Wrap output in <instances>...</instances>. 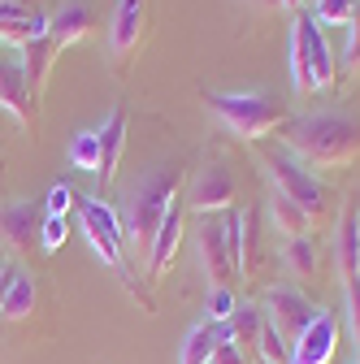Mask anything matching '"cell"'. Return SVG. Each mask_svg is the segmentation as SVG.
Segmentation results:
<instances>
[{
  "instance_id": "9a60e30c",
  "label": "cell",
  "mask_w": 360,
  "mask_h": 364,
  "mask_svg": "<svg viewBox=\"0 0 360 364\" xmlns=\"http://www.w3.org/2000/svg\"><path fill=\"white\" fill-rule=\"evenodd\" d=\"M57 53H61V48H57L48 35L22 43V78H26V91H31V105H35V109H39V100H43V87H48V74H53Z\"/></svg>"
},
{
  "instance_id": "d4e9b609",
  "label": "cell",
  "mask_w": 360,
  "mask_h": 364,
  "mask_svg": "<svg viewBox=\"0 0 360 364\" xmlns=\"http://www.w3.org/2000/svg\"><path fill=\"white\" fill-rule=\"evenodd\" d=\"M339 70L343 74H360V5H356V14L347 22V48H343V65Z\"/></svg>"
},
{
  "instance_id": "4fadbf2b",
  "label": "cell",
  "mask_w": 360,
  "mask_h": 364,
  "mask_svg": "<svg viewBox=\"0 0 360 364\" xmlns=\"http://www.w3.org/2000/svg\"><path fill=\"white\" fill-rule=\"evenodd\" d=\"M183 225H187V200H183V191H178V196L169 200L165 217H161L157 239H152V252H148V264H144V269H148V278H161V273L169 269L178 243H183Z\"/></svg>"
},
{
  "instance_id": "ba28073f",
  "label": "cell",
  "mask_w": 360,
  "mask_h": 364,
  "mask_svg": "<svg viewBox=\"0 0 360 364\" xmlns=\"http://www.w3.org/2000/svg\"><path fill=\"white\" fill-rule=\"evenodd\" d=\"M260 312H265V321L278 330V338H282L287 347H295V338L312 326V316H317L312 299H308L300 287H287V282L269 287V291L260 295Z\"/></svg>"
},
{
  "instance_id": "8992f818",
  "label": "cell",
  "mask_w": 360,
  "mask_h": 364,
  "mask_svg": "<svg viewBox=\"0 0 360 364\" xmlns=\"http://www.w3.org/2000/svg\"><path fill=\"white\" fill-rule=\"evenodd\" d=\"M260 165H265L269 182H274V191H282L287 200H295V204L308 213L312 225H317V221L330 213V204H334L330 187H326L317 173H308V165H300L282 144H278V148H274V144H265V148H260Z\"/></svg>"
},
{
  "instance_id": "52a82bcc",
  "label": "cell",
  "mask_w": 360,
  "mask_h": 364,
  "mask_svg": "<svg viewBox=\"0 0 360 364\" xmlns=\"http://www.w3.org/2000/svg\"><path fill=\"white\" fill-rule=\"evenodd\" d=\"M183 200H187V213H200V217L231 213L235 200H239V182H235L231 165L226 161H204L191 173V182L183 187Z\"/></svg>"
},
{
  "instance_id": "e0dca14e",
  "label": "cell",
  "mask_w": 360,
  "mask_h": 364,
  "mask_svg": "<svg viewBox=\"0 0 360 364\" xmlns=\"http://www.w3.org/2000/svg\"><path fill=\"white\" fill-rule=\"evenodd\" d=\"M231 338V330H226V321H204L200 326H191L187 330V338H183V347H178V364H208L213 360V351Z\"/></svg>"
},
{
  "instance_id": "30bf717a",
  "label": "cell",
  "mask_w": 360,
  "mask_h": 364,
  "mask_svg": "<svg viewBox=\"0 0 360 364\" xmlns=\"http://www.w3.org/2000/svg\"><path fill=\"white\" fill-rule=\"evenodd\" d=\"M148 22H152V0H117L109 18V53L117 65H126L139 53V43L148 39Z\"/></svg>"
},
{
  "instance_id": "f1b7e54d",
  "label": "cell",
  "mask_w": 360,
  "mask_h": 364,
  "mask_svg": "<svg viewBox=\"0 0 360 364\" xmlns=\"http://www.w3.org/2000/svg\"><path fill=\"white\" fill-rule=\"evenodd\" d=\"M208 364H252V360H248V355H243L231 338H226V343H221V347L213 351V360H208Z\"/></svg>"
},
{
  "instance_id": "1f68e13d",
  "label": "cell",
  "mask_w": 360,
  "mask_h": 364,
  "mask_svg": "<svg viewBox=\"0 0 360 364\" xmlns=\"http://www.w3.org/2000/svg\"><path fill=\"white\" fill-rule=\"evenodd\" d=\"M304 5V0H282V9H300Z\"/></svg>"
},
{
  "instance_id": "7402d4cb",
  "label": "cell",
  "mask_w": 360,
  "mask_h": 364,
  "mask_svg": "<svg viewBox=\"0 0 360 364\" xmlns=\"http://www.w3.org/2000/svg\"><path fill=\"white\" fill-rule=\"evenodd\" d=\"M35 312V282L26 278V273H18L9 295H5V308H0V316H9V321H22V316Z\"/></svg>"
},
{
  "instance_id": "9c48e42d",
  "label": "cell",
  "mask_w": 360,
  "mask_h": 364,
  "mask_svg": "<svg viewBox=\"0 0 360 364\" xmlns=\"http://www.w3.org/2000/svg\"><path fill=\"white\" fill-rule=\"evenodd\" d=\"M196 252H200V269L208 278V291L213 287H235L239 278V264H235V239L226 230V213H221L217 221H200L196 230Z\"/></svg>"
},
{
  "instance_id": "5b68a950",
  "label": "cell",
  "mask_w": 360,
  "mask_h": 364,
  "mask_svg": "<svg viewBox=\"0 0 360 364\" xmlns=\"http://www.w3.org/2000/svg\"><path fill=\"white\" fill-rule=\"evenodd\" d=\"M291 82H295L300 96H308V91H330L339 82V65H334V53H330L326 26L308 9H295V22H291Z\"/></svg>"
},
{
  "instance_id": "d590c367",
  "label": "cell",
  "mask_w": 360,
  "mask_h": 364,
  "mask_svg": "<svg viewBox=\"0 0 360 364\" xmlns=\"http://www.w3.org/2000/svg\"><path fill=\"white\" fill-rule=\"evenodd\" d=\"M0 264H5V260H0Z\"/></svg>"
},
{
  "instance_id": "8fae6325",
  "label": "cell",
  "mask_w": 360,
  "mask_h": 364,
  "mask_svg": "<svg viewBox=\"0 0 360 364\" xmlns=\"http://www.w3.org/2000/svg\"><path fill=\"white\" fill-rule=\"evenodd\" d=\"M43 204L39 200H9L0 204V247L5 252H31L39 243V225H43Z\"/></svg>"
},
{
  "instance_id": "e575fe53",
  "label": "cell",
  "mask_w": 360,
  "mask_h": 364,
  "mask_svg": "<svg viewBox=\"0 0 360 364\" xmlns=\"http://www.w3.org/2000/svg\"><path fill=\"white\" fill-rule=\"evenodd\" d=\"M0 57H5V53H0Z\"/></svg>"
},
{
  "instance_id": "4dcf8cb0",
  "label": "cell",
  "mask_w": 360,
  "mask_h": 364,
  "mask_svg": "<svg viewBox=\"0 0 360 364\" xmlns=\"http://www.w3.org/2000/svg\"><path fill=\"white\" fill-rule=\"evenodd\" d=\"M252 9H282V0H248Z\"/></svg>"
},
{
  "instance_id": "603a6c76",
  "label": "cell",
  "mask_w": 360,
  "mask_h": 364,
  "mask_svg": "<svg viewBox=\"0 0 360 364\" xmlns=\"http://www.w3.org/2000/svg\"><path fill=\"white\" fill-rule=\"evenodd\" d=\"M70 165L96 173V165H100V134H96V130H78V134H74V144H70Z\"/></svg>"
},
{
  "instance_id": "7a4b0ae2",
  "label": "cell",
  "mask_w": 360,
  "mask_h": 364,
  "mask_svg": "<svg viewBox=\"0 0 360 364\" xmlns=\"http://www.w3.org/2000/svg\"><path fill=\"white\" fill-rule=\"evenodd\" d=\"M178 191H183V165L152 169L144 182H134V191L126 196V208L117 213L130 264H134V260L148 264L152 239H157V230H161V217H165V208H169V200H174Z\"/></svg>"
},
{
  "instance_id": "6da1fadb",
  "label": "cell",
  "mask_w": 360,
  "mask_h": 364,
  "mask_svg": "<svg viewBox=\"0 0 360 364\" xmlns=\"http://www.w3.org/2000/svg\"><path fill=\"white\" fill-rule=\"evenodd\" d=\"M282 148L308 169H339L360 161V122L343 113H308L282 126Z\"/></svg>"
},
{
  "instance_id": "44dd1931",
  "label": "cell",
  "mask_w": 360,
  "mask_h": 364,
  "mask_svg": "<svg viewBox=\"0 0 360 364\" xmlns=\"http://www.w3.org/2000/svg\"><path fill=\"white\" fill-rule=\"evenodd\" d=\"M269 221H274V230L278 235H287V239H300V235H308V213L295 204V200H287L282 191H274L269 196Z\"/></svg>"
},
{
  "instance_id": "836d02e7",
  "label": "cell",
  "mask_w": 360,
  "mask_h": 364,
  "mask_svg": "<svg viewBox=\"0 0 360 364\" xmlns=\"http://www.w3.org/2000/svg\"><path fill=\"white\" fill-rule=\"evenodd\" d=\"M351 364H360V360H351Z\"/></svg>"
},
{
  "instance_id": "7c38bea8",
  "label": "cell",
  "mask_w": 360,
  "mask_h": 364,
  "mask_svg": "<svg viewBox=\"0 0 360 364\" xmlns=\"http://www.w3.org/2000/svg\"><path fill=\"white\" fill-rule=\"evenodd\" d=\"M334 347H339V316L326 312V308H317L312 326H308V330L295 338V347H291V364H330Z\"/></svg>"
},
{
  "instance_id": "83f0119b",
  "label": "cell",
  "mask_w": 360,
  "mask_h": 364,
  "mask_svg": "<svg viewBox=\"0 0 360 364\" xmlns=\"http://www.w3.org/2000/svg\"><path fill=\"white\" fill-rule=\"evenodd\" d=\"M74 196H78V191H70V182H57V187L48 191V204H43V213H48V217H65L70 204H74Z\"/></svg>"
},
{
  "instance_id": "4316f807",
  "label": "cell",
  "mask_w": 360,
  "mask_h": 364,
  "mask_svg": "<svg viewBox=\"0 0 360 364\" xmlns=\"http://www.w3.org/2000/svg\"><path fill=\"white\" fill-rule=\"evenodd\" d=\"M65 217H43V225H39V247L43 252H57L61 243H65Z\"/></svg>"
},
{
  "instance_id": "3957f363",
  "label": "cell",
  "mask_w": 360,
  "mask_h": 364,
  "mask_svg": "<svg viewBox=\"0 0 360 364\" xmlns=\"http://www.w3.org/2000/svg\"><path fill=\"white\" fill-rule=\"evenodd\" d=\"M74 208H78V221H83V235H87V243H92V252L117 273V282L139 299L148 312H157V299L148 295V287L134 278V264H130V256H126V239H122V221H117V213L100 200V196H74Z\"/></svg>"
},
{
  "instance_id": "f546056e",
  "label": "cell",
  "mask_w": 360,
  "mask_h": 364,
  "mask_svg": "<svg viewBox=\"0 0 360 364\" xmlns=\"http://www.w3.org/2000/svg\"><path fill=\"white\" fill-rule=\"evenodd\" d=\"M14 278H18V269L5 260L0 264V308H5V295H9V287H14Z\"/></svg>"
},
{
  "instance_id": "ffe728a7",
  "label": "cell",
  "mask_w": 360,
  "mask_h": 364,
  "mask_svg": "<svg viewBox=\"0 0 360 364\" xmlns=\"http://www.w3.org/2000/svg\"><path fill=\"white\" fill-rule=\"evenodd\" d=\"M278 260L287 264V273H295L300 282L317 278V264H322V247L312 235H300V239H287V247L278 252Z\"/></svg>"
},
{
  "instance_id": "cb8c5ba5",
  "label": "cell",
  "mask_w": 360,
  "mask_h": 364,
  "mask_svg": "<svg viewBox=\"0 0 360 364\" xmlns=\"http://www.w3.org/2000/svg\"><path fill=\"white\" fill-rule=\"evenodd\" d=\"M356 5L360 0H312V18H317L322 26H347L351 22V14H356Z\"/></svg>"
},
{
  "instance_id": "d6986e66",
  "label": "cell",
  "mask_w": 360,
  "mask_h": 364,
  "mask_svg": "<svg viewBox=\"0 0 360 364\" xmlns=\"http://www.w3.org/2000/svg\"><path fill=\"white\" fill-rule=\"evenodd\" d=\"M260 326H265V312H260V304H239L235 312H231V321H226V330H231V343L248 355V360H256V338H260Z\"/></svg>"
},
{
  "instance_id": "d6a6232c",
  "label": "cell",
  "mask_w": 360,
  "mask_h": 364,
  "mask_svg": "<svg viewBox=\"0 0 360 364\" xmlns=\"http://www.w3.org/2000/svg\"><path fill=\"white\" fill-rule=\"evenodd\" d=\"M14 5H22V9H35V0H14Z\"/></svg>"
},
{
  "instance_id": "2e32d148",
  "label": "cell",
  "mask_w": 360,
  "mask_h": 364,
  "mask_svg": "<svg viewBox=\"0 0 360 364\" xmlns=\"http://www.w3.org/2000/svg\"><path fill=\"white\" fill-rule=\"evenodd\" d=\"M0 109H9L22 126H31L39 117V109L31 105L26 78H22V61H9V57H0Z\"/></svg>"
},
{
  "instance_id": "ac0fdd59",
  "label": "cell",
  "mask_w": 360,
  "mask_h": 364,
  "mask_svg": "<svg viewBox=\"0 0 360 364\" xmlns=\"http://www.w3.org/2000/svg\"><path fill=\"white\" fill-rule=\"evenodd\" d=\"M92 31H96V14L87 5H65V9L48 14V39L57 43V48H70V43L87 39Z\"/></svg>"
},
{
  "instance_id": "277c9868",
  "label": "cell",
  "mask_w": 360,
  "mask_h": 364,
  "mask_svg": "<svg viewBox=\"0 0 360 364\" xmlns=\"http://www.w3.org/2000/svg\"><path fill=\"white\" fill-rule=\"evenodd\" d=\"M204 109L217 117V126L235 134V139L260 144L265 134H274L291 122V109L265 91H204Z\"/></svg>"
},
{
  "instance_id": "5bb4252c",
  "label": "cell",
  "mask_w": 360,
  "mask_h": 364,
  "mask_svg": "<svg viewBox=\"0 0 360 364\" xmlns=\"http://www.w3.org/2000/svg\"><path fill=\"white\" fill-rule=\"evenodd\" d=\"M126 126H130L126 109H113V113L105 117V126L96 130V134H100V165H96V182H100V191L117 178V165H122V152H126Z\"/></svg>"
},
{
  "instance_id": "484cf974",
  "label": "cell",
  "mask_w": 360,
  "mask_h": 364,
  "mask_svg": "<svg viewBox=\"0 0 360 364\" xmlns=\"http://www.w3.org/2000/svg\"><path fill=\"white\" fill-rule=\"evenodd\" d=\"M235 308H239L235 287H213V291H208V321H231Z\"/></svg>"
}]
</instances>
